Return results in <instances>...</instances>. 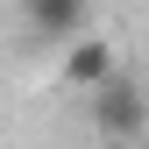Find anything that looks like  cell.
<instances>
[{
    "mask_svg": "<svg viewBox=\"0 0 149 149\" xmlns=\"http://www.w3.org/2000/svg\"><path fill=\"white\" fill-rule=\"evenodd\" d=\"M142 121H149V100H142V85L128 78V71H121L107 92H92V128H100L107 142H128Z\"/></svg>",
    "mask_w": 149,
    "mask_h": 149,
    "instance_id": "1",
    "label": "cell"
},
{
    "mask_svg": "<svg viewBox=\"0 0 149 149\" xmlns=\"http://www.w3.org/2000/svg\"><path fill=\"white\" fill-rule=\"evenodd\" d=\"M114 78H121V50L107 43V36H78V43L64 50V85H78L85 100H92V92H107Z\"/></svg>",
    "mask_w": 149,
    "mask_h": 149,
    "instance_id": "2",
    "label": "cell"
},
{
    "mask_svg": "<svg viewBox=\"0 0 149 149\" xmlns=\"http://www.w3.org/2000/svg\"><path fill=\"white\" fill-rule=\"evenodd\" d=\"M85 14H92V0H22V22L29 36H43V43H78V29H85Z\"/></svg>",
    "mask_w": 149,
    "mask_h": 149,
    "instance_id": "3",
    "label": "cell"
}]
</instances>
